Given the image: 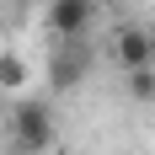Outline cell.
<instances>
[{
  "instance_id": "6da1fadb",
  "label": "cell",
  "mask_w": 155,
  "mask_h": 155,
  "mask_svg": "<svg viewBox=\"0 0 155 155\" xmlns=\"http://www.w3.org/2000/svg\"><path fill=\"white\" fill-rule=\"evenodd\" d=\"M54 139H59L54 107L43 96H16V107H11V144L21 155H43V150H54Z\"/></svg>"
},
{
  "instance_id": "7a4b0ae2",
  "label": "cell",
  "mask_w": 155,
  "mask_h": 155,
  "mask_svg": "<svg viewBox=\"0 0 155 155\" xmlns=\"http://www.w3.org/2000/svg\"><path fill=\"white\" fill-rule=\"evenodd\" d=\"M86 70H91L86 38H59L54 59H48V80H54V91H75L80 80H86Z\"/></svg>"
},
{
  "instance_id": "3957f363",
  "label": "cell",
  "mask_w": 155,
  "mask_h": 155,
  "mask_svg": "<svg viewBox=\"0 0 155 155\" xmlns=\"http://www.w3.org/2000/svg\"><path fill=\"white\" fill-rule=\"evenodd\" d=\"M112 59L123 64V70H150V64H155V32L139 27V21L118 27V38H112Z\"/></svg>"
},
{
  "instance_id": "277c9868",
  "label": "cell",
  "mask_w": 155,
  "mask_h": 155,
  "mask_svg": "<svg viewBox=\"0 0 155 155\" xmlns=\"http://www.w3.org/2000/svg\"><path fill=\"white\" fill-rule=\"evenodd\" d=\"M96 21V0H54L48 5V32L54 38H86Z\"/></svg>"
},
{
  "instance_id": "5b68a950",
  "label": "cell",
  "mask_w": 155,
  "mask_h": 155,
  "mask_svg": "<svg viewBox=\"0 0 155 155\" xmlns=\"http://www.w3.org/2000/svg\"><path fill=\"white\" fill-rule=\"evenodd\" d=\"M27 80H32V64L21 59L16 48H0V91L21 96V91H27Z\"/></svg>"
},
{
  "instance_id": "8992f818",
  "label": "cell",
  "mask_w": 155,
  "mask_h": 155,
  "mask_svg": "<svg viewBox=\"0 0 155 155\" xmlns=\"http://www.w3.org/2000/svg\"><path fill=\"white\" fill-rule=\"evenodd\" d=\"M128 96L134 102H155V64L150 70H128Z\"/></svg>"
}]
</instances>
